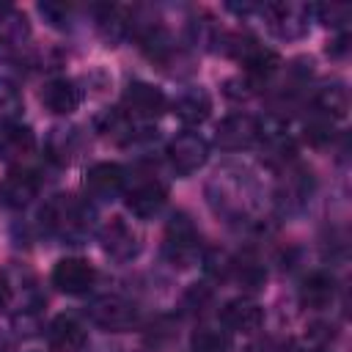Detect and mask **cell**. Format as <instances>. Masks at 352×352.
Listing matches in <instances>:
<instances>
[{
    "instance_id": "6da1fadb",
    "label": "cell",
    "mask_w": 352,
    "mask_h": 352,
    "mask_svg": "<svg viewBox=\"0 0 352 352\" xmlns=\"http://www.w3.org/2000/svg\"><path fill=\"white\" fill-rule=\"evenodd\" d=\"M41 223L50 234L66 242H80L91 231V209L74 195H55L44 204Z\"/></svg>"
},
{
    "instance_id": "7a4b0ae2",
    "label": "cell",
    "mask_w": 352,
    "mask_h": 352,
    "mask_svg": "<svg viewBox=\"0 0 352 352\" xmlns=\"http://www.w3.org/2000/svg\"><path fill=\"white\" fill-rule=\"evenodd\" d=\"M162 250H165V258L173 267H192L198 261V256H201V236H198L195 226L184 214H176L168 223Z\"/></svg>"
},
{
    "instance_id": "3957f363",
    "label": "cell",
    "mask_w": 352,
    "mask_h": 352,
    "mask_svg": "<svg viewBox=\"0 0 352 352\" xmlns=\"http://www.w3.org/2000/svg\"><path fill=\"white\" fill-rule=\"evenodd\" d=\"M99 242H102L104 253H107L110 258H116V261H129V258H135V256L140 253V248H143L138 228H135L129 220H124L121 214L110 217V220L102 226Z\"/></svg>"
},
{
    "instance_id": "277c9868",
    "label": "cell",
    "mask_w": 352,
    "mask_h": 352,
    "mask_svg": "<svg viewBox=\"0 0 352 352\" xmlns=\"http://www.w3.org/2000/svg\"><path fill=\"white\" fill-rule=\"evenodd\" d=\"M209 160V143L198 132H182L168 143V162L179 176H192Z\"/></svg>"
},
{
    "instance_id": "5b68a950",
    "label": "cell",
    "mask_w": 352,
    "mask_h": 352,
    "mask_svg": "<svg viewBox=\"0 0 352 352\" xmlns=\"http://www.w3.org/2000/svg\"><path fill=\"white\" fill-rule=\"evenodd\" d=\"M121 104H124V113H126L129 118L151 121V118H157V116L168 107V99H165V94H162L157 85L135 80V82L126 85V91H124V96H121Z\"/></svg>"
},
{
    "instance_id": "8992f818",
    "label": "cell",
    "mask_w": 352,
    "mask_h": 352,
    "mask_svg": "<svg viewBox=\"0 0 352 352\" xmlns=\"http://www.w3.org/2000/svg\"><path fill=\"white\" fill-rule=\"evenodd\" d=\"M261 14L267 19V28L278 38H300L308 30L311 8L294 6V3H270L261 8Z\"/></svg>"
},
{
    "instance_id": "52a82bcc",
    "label": "cell",
    "mask_w": 352,
    "mask_h": 352,
    "mask_svg": "<svg viewBox=\"0 0 352 352\" xmlns=\"http://www.w3.org/2000/svg\"><path fill=\"white\" fill-rule=\"evenodd\" d=\"M88 314L104 330H129L138 322L135 302H129L126 297H118V294H104V297L94 300Z\"/></svg>"
},
{
    "instance_id": "ba28073f",
    "label": "cell",
    "mask_w": 352,
    "mask_h": 352,
    "mask_svg": "<svg viewBox=\"0 0 352 352\" xmlns=\"http://www.w3.org/2000/svg\"><path fill=\"white\" fill-rule=\"evenodd\" d=\"M258 138H261V121H256L248 113H234V116L220 121L214 143L226 151H239V148L253 146Z\"/></svg>"
},
{
    "instance_id": "9c48e42d",
    "label": "cell",
    "mask_w": 352,
    "mask_h": 352,
    "mask_svg": "<svg viewBox=\"0 0 352 352\" xmlns=\"http://www.w3.org/2000/svg\"><path fill=\"white\" fill-rule=\"evenodd\" d=\"M96 280V270L88 258L66 256L52 267V283L63 294H85Z\"/></svg>"
},
{
    "instance_id": "30bf717a",
    "label": "cell",
    "mask_w": 352,
    "mask_h": 352,
    "mask_svg": "<svg viewBox=\"0 0 352 352\" xmlns=\"http://www.w3.org/2000/svg\"><path fill=\"white\" fill-rule=\"evenodd\" d=\"M168 201V187L160 179H143L135 182L126 190V206L138 217H154Z\"/></svg>"
},
{
    "instance_id": "8fae6325",
    "label": "cell",
    "mask_w": 352,
    "mask_h": 352,
    "mask_svg": "<svg viewBox=\"0 0 352 352\" xmlns=\"http://www.w3.org/2000/svg\"><path fill=\"white\" fill-rule=\"evenodd\" d=\"M220 322L226 330H234V333H253L264 324V308L250 300V297H236V300H228L220 311Z\"/></svg>"
},
{
    "instance_id": "7c38bea8",
    "label": "cell",
    "mask_w": 352,
    "mask_h": 352,
    "mask_svg": "<svg viewBox=\"0 0 352 352\" xmlns=\"http://www.w3.org/2000/svg\"><path fill=\"white\" fill-rule=\"evenodd\" d=\"M80 102H82V91L69 77H55V80L44 82V88H41V104L55 116L74 113L80 107Z\"/></svg>"
},
{
    "instance_id": "4fadbf2b",
    "label": "cell",
    "mask_w": 352,
    "mask_h": 352,
    "mask_svg": "<svg viewBox=\"0 0 352 352\" xmlns=\"http://www.w3.org/2000/svg\"><path fill=\"white\" fill-rule=\"evenodd\" d=\"M47 341L55 352H82V346L88 344V333L85 327L74 319V316H55L47 327Z\"/></svg>"
},
{
    "instance_id": "5bb4252c",
    "label": "cell",
    "mask_w": 352,
    "mask_h": 352,
    "mask_svg": "<svg viewBox=\"0 0 352 352\" xmlns=\"http://www.w3.org/2000/svg\"><path fill=\"white\" fill-rule=\"evenodd\" d=\"M124 168L116 165V162H96L88 168L85 173V190L94 195V198H113L124 190Z\"/></svg>"
},
{
    "instance_id": "9a60e30c",
    "label": "cell",
    "mask_w": 352,
    "mask_h": 352,
    "mask_svg": "<svg viewBox=\"0 0 352 352\" xmlns=\"http://www.w3.org/2000/svg\"><path fill=\"white\" fill-rule=\"evenodd\" d=\"M33 148H36V135L30 126L16 124V121L0 126V160L19 162V160L30 157Z\"/></svg>"
},
{
    "instance_id": "2e32d148",
    "label": "cell",
    "mask_w": 352,
    "mask_h": 352,
    "mask_svg": "<svg viewBox=\"0 0 352 352\" xmlns=\"http://www.w3.org/2000/svg\"><path fill=\"white\" fill-rule=\"evenodd\" d=\"M234 55H236V58L242 60V66H245L250 74H256V77H270V74L278 72V66H280L278 52L261 47V44L253 41V38H242V41L236 44Z\"/></svg>"
},
{
    "instance_id": "e0dca14e",
    "label": "cell",
    "mask_w": 352,
    "mask_h": 352,
    "mask_svg": "<svg viewBox=\"0 0 352 352\" xmlns=\"http://www.w3.org/2000/svg\"><path fill=\"white\" fill-rule=\"evenodd\" d=\"M38 192V179L30 170H11L3 182H0V198L6 206L11 209H22L28 206Z\"/></svg>"
},
{
    "instance_id": "ac0fdd59",
    "label": "cell",
    "mask_w": 352,
    "mask_h": 352,
    "mask_svg": "<svg viewBox=\"0 0 352 352\" xmlns=\"http://www.w3.org/2000/svg\"><path fill=\"white\" fill-rule=\"evenodd\" d=\"M173 113L190 126L204 124L212 113V96L204 88H184L173 102Z\"/></svg>"
},
{
    "instance_id": "d6986e66",
    "label": "cell",
    "mask_w": 352,
    "mask_h": 352,
    "mask_svg": "<svg viewBox=\"0 0 352 352\" xmlns=\"http://www.w3.org/2000/svg\"><path fill=\"white\" fill-rule=\"evenodd\" d=\"M336 300V278L330 272H311L300 286V302L305 308H327Z\"/></svg>"
},
{
    "instance_id": "ffe728a7",
    "label": "cell",
    "mask_w": 352,
    "mask_h": 352,
    "mask_svg": "<svg viewBox=\"0 0 352 352\" xmlns=\"http://www.w3.org/2000/svg\"><path fill=\"white\" fill-rule=\"evenodd\" d=\"M314 104L327 118H344L346 110H349V96H346V91L341 85H324V88H319Z\"/></svg>"
},
{
    "instance_id": "44dd1931",
    "label": "cell",
    "mask_w": 352,
    "mask_h": 352,
    "mask_svg": "<svg viewBox=\"0 0 352 352\" xmlns=\"http://www.w3.org/2000/svg\"><path fill=\"white\" fill-rule=\"evenodd\" d=\"M192 352H226L231 338L226 330L220 327H212V324H201L195 333H192Z\"/></svg>"
},
{
    "instance_id": "7402d4cb",
    "label": "cell",
    "mask_w": 352,
    "mask_h": 352,
    "mask_svg": "<svg viewBox=\"0 0 352 352\" xmlns=\"http://www.w3.org/2000/svg\"><path fill=\"white\" fill-rule=\"evenodd\" d=\"M74 151H77V129H52V138H50V157L60 165L72 162L74 160Z\"/></svg>"
},
{
    "instance_id": "603a6c76",
    "label": "cell",
    "mask_w": 352,
    "mask_h": 352,
    "mask_svg": "<svg viewBox=\"0 0 352 352\" xmlns=\"http://www.w3.org/2000/svg\"><path fill=\"white\" fill-rule=\"evenodd\" d=\"M22 113V94L11 80L0 77V121L11 124Z\"/></svg>"
},
{
    "instance_id": "cb8c5ba5",
    "label": "cell",
    "mask_w": 352,
    "mask_h": 352,
    "mask_svg": "<svg viewBox=\"0 0 352 352\" xmlns=\"http://www.w3.org/2000/svg\"><path fill=\"white\" fill-rule=\"evenodd\" d=\"M99 30L104 33L107 41H118L126 30V22L121 19V11L107 6V8H99Z\"/></svg>"
},
{
    "instance_id": "d4e9b609",
    "label": "cell",
    "mask_w": 352,
    "mask_h": 352,
    "mask_svg": "<svg viewBox=\"0 0 352 352\" xmlns=\"http://www.w3.org/2000/svg\"><path fill=\"white\" fill-rule=\"evenodd\" d=\"M311 14H316L324 25H344L346 16H349V6H311Z\"/></svg>"
},
{
    "instance_id": "484cf974",
    "label": "cell",
    "mask_w": 352,
    "mask_h": 352,
    "mask_svg": "<svg viewBox=\"0 0 352 352\" xmlns=\"http://www.w3.org/2000/svg\"><path fill=\"white\" fill-rule=\"evenodd\" d=\"M38 11L50 19V25H55V28H66V22H69V8L66 6H55V3H41L38 6Z\"/></svg>"
},
{
    "instance_id": "4316f807",
    "label": "cell",
    "mask_w": 352,
    "mask_h": 352,
    "mask_svg": "<svg viewBox=\"0 0 352 352\" xmlns=\"http://www.w3.org/2000/svg\"><path fill=\"white\" fill-rule=\"evenodd\" d=\"M11 305V286L6 278H0V311H6Z\"/></svg>"
},
{
    "instance_id": "83f0119b",
    "label": "cell",
    "mask_w": 352,
    "mask_h": 352,
    "mask_svg": "<svg viewBox=\"0 0 352 352\" xmlns=\"http://www.w3.org/2000/svg\"><path fill=\"white\" fill-rule=\"evenodd\" d=\"M300 352H324V349H300Z\"/></svg>"
}]
</instances>
